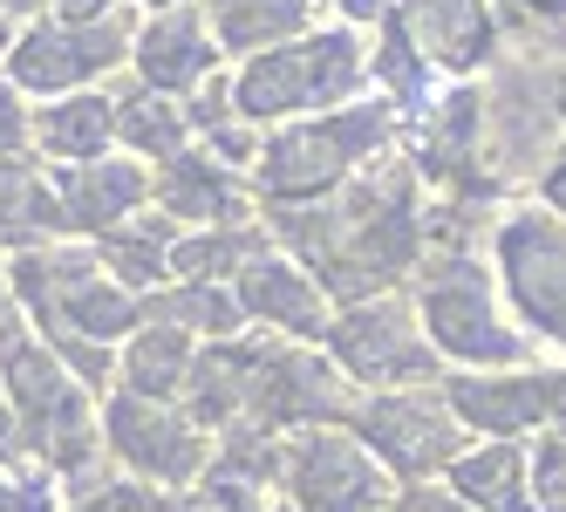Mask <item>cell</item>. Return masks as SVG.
I'll list each match as a JSON object with an SVG mask.
<instances>
[{
    "mask_svg": "<svg viewBox=\"0 0 566 512\" xmlns=\"http://www.w3.org/2000/svg\"><path fill=\"white\" fill-rule=\"evenodd\" d=\"M437 397L458 430L471 438H518V430L559 424V363H525V369H484V376H437Z\"/></svg>",
    "mask_w": 566,
    "mask_h": 512,
    "instance_id": "30bf717a",
    "label": "cell"
},
{
    "mask_svg": "<svg viewBox=\"0 0 566 512\" xmlns=\"http://www.w3.org/2000/svg\"><path fill=\"white\" fill-rule=\"evenodd\" d=\"M266 226L247 219V226H206V232H178L165 267H171V281H226V273H239L253 253H266Z\"/></svg>",
    "mask_w": 566,
    "mask_h": 512,
    "instance_id": "cb8c5ba5",
    "label": "cell"
},
{
    "mask_svg": "<svg viewBox=\"0 0 566 512\" xmlns=\"http://www.w3.org/2000/svg\"><path fill=\"white\" fill-rule=\"evenodd\" d=\"M410 314H417V335L430 342V356L451 363L458 376L539 363V348L512 328V314L492 288V267L478 253H423L417 288H410Z\"/></svg>",
    "mask_w": 566,
    "mask_h": 512,
    "instance_id": "3957f363",
    "label": "cell"
},
{
    "mask_svg": "<svg viewBox=\"0 0 566 512\" xmlns=\"http://www.w3.org/2000/svg\"><path fill=\"white\" fill-rule=\"evenodd\" d=\"M130 34L137 14L116 8L103 21H28L14 42H8V83L14 96H75V90H96L103 75H116L130 62Z\"/></svg>",
    "mask_w": 566,
    "mask_h": 512,
    "instance_id": "8992f818",
    "label": "cell"
},
{
    "mask_svg": "<svg viewBox=\"0 0 566 512\" xmlns=\"http://www.w3.org/2000/svg\"><path fill=\"white\" fill-rule=\"evenodd\" d=\"M443 479H451V499L471 512H533V499H525V451L505 438H484V445L458 451L443 464Z\"/></svg>",
    "mask_w": 566,
    "mask_h": 512,
    "instance_id": "ffe728a7",
    "label": "cell"
},
{
    "mask_svg": "<svg viewBox=\"0 0 566 512\" xmlns=\"http://www.w3.org/2000/svg\"><path fill=\"white\" fill-rule=\"evenodd\" d=\"M382 14L410 34L437 83H478L499 62V28L484 0H389Z\"/></svg>",
    "mask_w": 566,
    "mask_h": 512,
    "instance_id": "8fae6325",
    "label": "cell"
},
{
    "mask_svg": "<svg viewBox=\"0 0 566 512\" xmlns=\"http://www.w3.org/2000/svg\"><path fill=\"white\" fill-rule=\"evenodd\" d=\"M28 144L55 157V165H90V157H109L116 144V109L109 90H75V96H49V109L28 124Z\"/></svg>",
    "mask_w": 566,
    "mask_h": 512,
    "instance_id": "e0dca14e",
    "label": "cell"
},
{
    "mask_svg": "<svg viewBox=\"0 0 566 512\" xmlns=\"http://www.w3.org/2000/svg\"><path fill=\"white\" fill-rule=\"evenodd\" d=\"M396 144H402L396 109L382 96H355L342 109L294 116V124L260 130L247 191H260L266 212H294V206H314L321 191H335L342 178L369 171L376 157H389Z\"/></svg>",
    "mask_w": 566,
    "mask_h": 512,
    "instance_id": "6da1fadb",
    "label": "cell"
},
{
    "mask_svg": "<svg viewBox=\"0 0 566 512\" xmlns=\"http://www.w3.org/2000/svg\"><path fill=\"white\" fill-rule=\"evenodd\" d=\"M130 69H137V90L178 96V90L212 83V75L226 69V55L212 49L206 14H198V8H171V14L137 21V34H130Z\"/></svg>",
    "mask_w": 566,
    "mask_h": 512,
    "instance_id": "9a60e30c",
    "label": "cell"
},
{
    "mask_svg": "<svg viewBox=\"0 0 566 512\" xmlns=\"http://www.w3.org/2000/svg\"><path fill=\"white\" fill-rule=\"evenodd\" d=\"M499 55H559V0H484Z\"/></svg>",
    "mask_w": 566,
    "mask_h": 512,
    "instance_id": "d4e9b609",
    "label": "cell"
},
{
    "mask_svg": "<svg viewBox=\"0 0 566 512\" xmlns=\"http://www.w3.org/2000/svg\"><path fill=\"white\" fill-rule=\"evenodd\" d=\"M49 191L69 240H96V232L124 226L150 206V171L137 157H90V165H49Z\"/></svg>",
    "mask_w": 566,
    "mask_h": 512,
    "instance_id": "7c38bea8",
    "label": "cell"
},
{
    "mask_svg": "<svg viewBox=\"0 0 566 512\" xmlns=\"http://www.w3.org/2000/svg\"><path fill=\"white\" fill-rule=\"evenodd\" d=\"M144 322H165L191 342H232V335H247V314H239L232 288L219 281H165L150 301H144Z\"/></svg>",
    "mask_w": 566,
    "mask_h": 512,
    "instance_id": "7402d4cb",
    "label": "cell"
},
{
    "mask_svg": "<svg viewBox=\"0 0 566 512\" xmlns=\"http://www.w3.org/2000/svg\"><path fill=\"white\" fill-rule=\"evenodd\" d=\"M28 124H34L28 103L0 83V157H28Z\"/></svg>",
    "mask_w": 566,
    "mask_h": 512,
    "instance_id": "83f0119b",
    "label": "cell"
},
{
    "mask_svg": "<svg viewBox=\"0 0 566 512\" xmlns=\"http://www.w3.org/2000/svg\"><path fill=\"white\" fill-rule=\"evenodd\" d=\"M144 14H171V8H198V0H137Z\"/></svg>",
    "mask_w": 566,
    "mask_h": 512,
    "instance_id": "d6a6232c",
    "label": "cell"
},
{
    "mask_svg": "<svg viewBox=\"0 0 566 512\" xmlns=\"http://www.w3.org/2000/svg\"><path fill=\"white\" fill-rule=\"evenodd\" d=\"M232 301H239V314H247V322H266L273 335L321 348V328H328V294H321L280 247L253 253L247 267L232 273Z\"/></svg>",
    "mask_w": 566,
    "mask_h": 512,
    "instance_id": "4fadbf2b",
    "label": "cell"
},
{
    "mask_svg": "<svg viewBox=\"0 0 566 512\" xmlns=\"http://www.w3.org/2000/svg\"><path fill=\"white\" fill-rule=\"evenodd\" d=\"M55 240H69V232H62V212H55L49 171L28 165V157H0V253L55 247Z\"/></svg>",
    "mask_w": 566,
    "mask_h": 512,
    "instance_id": "44dd1931",
    "label": "cell"
},
{
    "mask_svg": "<svg viewBox=\"0 0 566 512\" xmlns=\"http://www.w3.org/2000/svg\"><path fill=\"white\" fill-rule=\"evenodd\" d=\"M361 90H369V42H361V28H342V21H321L266 55H247L226 75L232 116L247 130H273V124H294V116L342 109Z\"/></svg>",
    "mask_w": 566,
    "mask_h": 512,
    "instance_id": "7a4b0ae2",
    "label": "cell"
},
{
    "mask_svg": "<svg viewBox=\"0 0 566 512\" xmlns=\"http://www.w3.org/2000/svg\"><path fill=\"white\" fill-rule=\"evenodd\" d=\"M348 430H355V445L369 451L389 479H430V471H443L464 451V430L451 424V410H443L437 383H417V389H355Z\"/></svg>",
    "mask_w": 566,
    "mask_h": 512,
    "instance_id": "ba28073f",
    "label": "cell"
},
{
    "mask_svg": "<svg viewBox=\"0 0 566 512\" xmlns=\"http://www.w3.org/2000/svg\"><path fill=\"white\" fill-rule=\"evenodd\" d=\"M0 464H21V430H14V410L0 397Z\"/></svg>",
    "mask_w": 566,
    "mask_h": 512,
    "instance_id": "1f68e13d",
    "label": "cell"
},
{
    "mask_svg": "<svg viewBox=\"0 0 566 512\" xmlns=\"http://www.w3.org/2000/svg\"><path fill=\"white\" fill-rule=\"evenodd\" d=\"M171 240H178V226L171 219H124V226H109V232H96L90 240V253H96V267L109 273L124 294H157L171 281V267H165V253H171Z\"/></svg>",
    "mask_w": 566,
    "mask_h": 512,
    "instance_id": "d6986e66",
    "label": "cell"
},
{
    "mask_svg": "<svg viewBox=\"0 0 566 512\" xmlns=\"http://www.w3.org/2000/svg\"><path fill=\"white\" fill-rule=\"evenodd\" d=\"M266 485L287 492L294 512H382L396 479L355 445L348 424H314V430L273 438V479Z\"/></svg>",
    "mask_w": 566,
    "mask_h": 512,
    "instance_id": "52a82bcc",
    "label": "cell"
},
{
    "mask_svg": "<svg viewBox=\"0 0 566 512\" xmlns=\"http://www.w3.org/2000/svg\"><path fill=\"white\" fill-rule=\"evenodd\" d=\"M191 335L165 328V322H137L124 335V356H116V383L109 389H124V397H144V404H178V389H185V369H191Z\"/></svg>",
    "mask_w": 566,
    "mask_h": 512,
    "instance_id": "ac0fdd59",
    "label": "cell"
},
{
    "mask_svg": "<svg viewBox=\"0 0 566 512\" xmlns=\"http://www.w3.org/2000/svg\"><path fill=\"white\" fill-rule=\"evenodd\" d=\"M124 0H49V14L55 21H103V14H116Z\"/></svg>",
    "mask_w": 566,
    "mask_h": 512,
    "instance_id": "f546056e",
    "label": "cell"
},
{
    "mask_svg": "<svg viewBox=\"0 0 566 512\" xmlns=\"http://www.w3.org/2000/svg\"><path fill=\"white\" fill-rule=\"evenodd\" d=\"M321 356L342 369L348 389H417V383L443 376V363L430 356V342L417 335V314H410V294L402 288L328 307Z\"/></svg>",
    "mask_w": 566,
    "mask_h": 512,
    "instance_id": "5b68a950",
    "label": "cell"
},
{
    "mask_svg": "<svg viewBox=\"0 0 566 512\" xmlns=\"http://www.w3.org/2000/svg\"><path fill=\"white\" fill-rule=\"evenodd\" d=\"M321 28V8L314 0H206V34L219 55H266L294 34Z\"/></svg>",
    "mask_w": 566,
    "mask_h": 512,
    "instance_id": "2e32d148",
    "label": "cell"
},
{
    "mask_svg": "<svg viewBox=\"0 0 566 512\" xmlns=\"http://www.w3.org/2000/svg\"><path fill=\"white\" fill-rule=\"evenodd\" d=\"M396 512H471V505H458L451 492H430V485H417V492H402V499H396Z\"/></svg>",
    "mask_w": 566,
    "mask_h": 512,
    "instance_id": "4dcf8cb0",
    "label": "cell"
},
{
    "mask_svg": "<svg viewBox=\"0 0 566 512\" xmlns=\"http://www.w3.org/2000/svg\"><path fill=\"white\" fill-rule=\"evenodd\" d=\"M62 505V479L42 464H14L0 471V512H55Z\"/></svg>",
    "mask_w": 566,
    "mask_h": 512,
    "instance_id": "4316f807",
    "label": "cell"
},
{
    "mask_svg": "<svg viewBox=\"0 0 566 512\" xmlns=\"http://www.w3.org/2000/svg\"><path fill=\"white\" fill-rule=\"evenodd\" d=\"M116 109V144L137 165H171L178 150H191V130H185V109L171 96H150V90H130V96H109Z\"/></svg>",
    "mask_w": 566,
    "mask_h": 512,
    "instance_id": "603a6c76",
    "label": "cell"
},
{
    "mask_svg": "<svg viewBox=\"0 0 566 512\" xmlns=\"http://www.w3.org/2000/svg\"><path fill=\"white\" fill-rule=\"evenodd\" d=\"M314 8H335V14H342V28H376L389 0H314Z\"/></svg>",
    "mask_w": 566,
    "mask_h": 512,
    "instance_id": "f1b7e54d",
    "label": "cell"
},
{
    "mask_svg": "<svg viewBox=\"0 0 566 512\" xmlns=\"http://www.w3.org/2000/svg\"><path fill=\"white\" fill-rule=\"evenodd\" d=\"M492 247V288L512 314V328L559 363V328H566V226L546 206H518L484 226Z\"/></svg>",
    "mask_w": 566,
    "mask_h": 512,
    "instance_id": "277c9868",
    "label": "cell"
},
{
    "mask_svg": "<svg viewBox=\"0 0 566 512\" xmlns=\"http://www.w3.org/2000/svg\"><path fill=\"white\" fill-rule=\"evenodd\" d=\"M14 314V301H8V267H0V322H8Z\"/></svg>",
    "mask_w": 566,
    "mask_h": 512,
    "instance_id": "836d02e7",
    "label": "cell"
},
{
    "mask_svg": "<svg viewBox=\"0 0 566 512\" xmlns=\"http://www.w3.org/2000/svg\"><path fill=\"white\" fill-rule=\"evenodd\" d=\"M96 438L116 451V464H124L137 485H171V492L191 485L212 458V438L178 404H144V397H124V389L103 397Z\"/></svg>",
    "mask_w": 566,
    "mask_h": 512,
    "instance_id": "9c48e42d",
    "label": "cell"
},
{
    "mask_svg": "<svg viewBox=\"0 0 566 512\" xmlns=\"http://www.w3.org/2000/svg\"><path fill=\"white\" fill-rule=\"evenodd\" d=\"M559 471H566L559 424H546V430H539V445H533V458H525V499H533L539 512H559V505H566V492H559Z\"/></svg>",
    "mask_w": 566,
    "mask_h": 512,
    "instance_id": "484cf974",
    "label": "cell"
},
{
    "mask_svg": "<svg viewBox=\"0 0 566 512\" xmlns=\"http://www.w3.org/2000/svg\"><path fill=\"white\" fill-rule=\"evenodd\" d=\"M150 206L178 232H206V226H247L253 219V191H247L239 171L212 165L206 150H178L171 165L150 171Z\"/></svg>",
    "mask_w": 566,
    "mask_h": 512,
    "instance_id": "5bb4252c",
    "label": "cell"
}]
</instances>
